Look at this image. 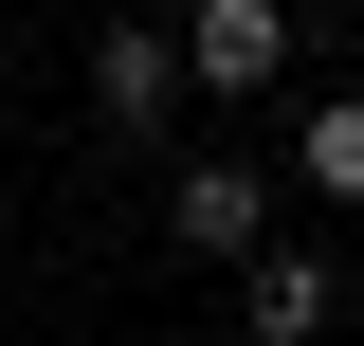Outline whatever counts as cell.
Segmentation results:
<instances>
[{"instance_id": "6da1fadb", "label": "cell", "mask_w": 364, "mask_h": 346, "mask_svg": "<svg viewBox=\"0 0 364 346\" xmlns=\"http://www.w3.org/2000/svg\"><path fill=\"white\" fill-rule=\"evenodd\" d=\"M91 128L109 146H164L182 128V37L164 19H109V37H91Z\"/></svg>"}, {"instance_id": "7a4b0ae2", "label": "cell", "mask_w": 364, "mask_h": 346, "mask_svg": "<svg viewBox=\"0 0 364 346\" xmlns=\"http://www.w3.org/2000/svg\"><path fill=\"white\" fill-rule=\"evenodd\" d=\"M182 91H273L291 73V0H182Z\"/></svg>"}, {"instance_id": "3957f363", "label": "cell", "mask_w": 364, "mask_h": 346, "mask_svg": "<svg viewBox=\"0 0 364 346\" xmlns=\"http://www.w3.org/2000/svg\"><path fill=\"white\" fill-rule=\"evenodd\" d=\"M237 273H255V292H237V328H255V346H328V328H346V273H328L310 237H255Z\"/></svg>"}, {"instance_id": "277c9868", "label": "cell", "mask_w": 364, "mask_h": 346, "mask_svg": "<svg viewBox=\"0 0 364 346\" xmlns=\"http://www.w3.org/2000/svg\"><path fill=\"white\" fill-rule=\"evenodd\" d=\"M164 237L182 256H255L273 237V164H164Z\"/></svg>"}, {"instance_id": "5b68a950", "label": "cell", "mask_w": 364, "mask_h": 346, "mask_svg": "<svg viewBox=\"0 0 364 346\" xmlns=\"http://www.w3.org/2000/svg\"><path fill=\"white\" fill-rule=\"evenodd\" d=\"M291 182L310 201H364V91H328L310 128H291Z\"/></svg>"}, {"instance_id": "8992f818", "label": "cell", "mask_w": 364, "mask_h": 346, "mask_svg": "<svg viewBox=\"0 0 364 346\" xmlns=\"http://www.w3.org/2000/svg\"><path fill=\"white\" fill-rule=\"evenodd\" d=\"M346 346H364V273H346Z\"/></svg>"}]
</instances>
